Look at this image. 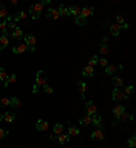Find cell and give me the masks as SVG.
I'll return each instance as SVG.
<instances>
[{
  "instance_id": "obj_1",
  "label": "cell",
  "mask_w": 136,
  "mask_h": 148,
  "mask_svg": "<svg viewBox=\"0 0 136 148\" xmlns=\"http://www.w3.org/2000/svg\"><path fill=\"white\" fill-rule=\"evenodd\" d=\"M42 7H44V4H42V1H40V3H36V4H33L32 7H30V16H32V19H38L41 16V12H42Z\"/></svg>"
},
{
  "instance_id": "obj_2",
  "label": "cell",
  "mask_w": 136,
  "mask_h": 148,
  "mask_svg": "<svg viewBox=\"0 0 136 148\" xmlns=\"http://www.w3.org/2000/svg\"><path fill=\"white\" fill-rule=\"evenodd\" d=\"M45 84H48V79H46V76H45V72L42 71V69H40V71L37 72V75H36V86H44Z\"/></svg>"
},
{
  "instance_id": "obj_3",
  "label": "cell",
  "mask_w": 136,
  "mask_h": 148,
  "mask_svg": "<svg viewBox=\"0 0 136 148\" xmlns=\"http://www.w3.org/2000/svg\"><path fill=\"white\" fill-rule=\"evenodd\" d=\"M36 42H37V40L33 34H26V36H25V44L27 45V48H29L30 52H36V48H34Z\"/></svg>"
},
{
  "instance_id": "obj_4",
  "label": "cell",
  "mask_w": 136,
  "mask_h": 148,
  "mask_svg": "<svg viewBox=\"0 0 136 148\" xmlns=\"http://www.w3.org/2000/svg\"><path fill=\"white\" fill-rule=\"evenodd\" d=\"M91 124L94 126H97L98 129H101V128L104 126V124H102V117H101L100 114H97V113L93 114V116H91Z\"/></svg>"
},
{
  "instance_id": "obj_5",
  "label": "cell",
  "mask_w": 136,
  "mask_h": 148,
  "mask_svg": "<svg viewBox=\"0 0 136 148\" xmlns=\"http://www.w3.org/2000/svg\"><path fill=\"white\" fill-rule=\"evenodd\" d=\"M124 91L120 90V88H114L113 92H112V98H113L114 102H120L121 99H124Z\"/></svg>"
},
{
  "instance_id": "obj_6",
  "label": "cell",
  "mask_w": 136,
  "mask_h": 148,
  "mask_svg": "<svg viewBox=\"0 0 136 148\" xmlns=\"http://www.w3.org/2000/svg\"><path fill=\"white\" fill-rule=\"evenodd\" d=\"M86 113L87 116H93V114L97 113V106H95V103L93 101H89L86 103Z\"/></svg>"
},
{
  "instance_id": "obj_7",
  "label": "cell",
  "mask_w": 136,
  "mask_h": 148,
  "mask_svg": "<svg viewBox=\"0 0 136 148\" xmlns=\"http://www.w3.org/2000/svg\"><path fill=\"white\" fill-rule=\"evenodd\" d=\"M80 7L79 5H72V7H68V16H79L80 15Z\"/></svg>"
},
{
  "instance_id": "obj_8",
  "label": "cell",
  "mask_w": 136,
  "mask_h": 148,
  "mask_svg": "<svg viewBox=\"0 0 136 148\" xmlns=\"http://www.w3.org/2000/svg\"><path fill=\"white\" fill-rule=\"evenodd\" d=\"M94 14V7H90V5H86L80 10V15L83 18H87V16H91Z\"/></svg>"
},
{
  "instance_id": "obj_9",
  "label": "cell",
  "mask_w": 136,
  "mask_h": 148,
  "mask_svg": "<svg viewBox=\"0 0 136 148\" xmlns=\"http://www.w3.org/2000/svg\"><path fill=\"white\" fill-rule=\"evenodd\" d=\"M46 18L53 19V21L59 19L60 15H59V11H57V8H52V7H50V8L48 10V12H46Z\"/></svg>"
},
{
  "instance_id": "obj_10",
  "label": "cell",
  "mask_w": 136,
  "mask_h": 148,
  "mask_svg": "<svg viewBox=\"0 0 136 148\" xmlns=\"http://www.w3.org/2000/svg\"><path fill=\"white\" fill-rule=\"evenodd\" d=\"M26 50H29V48H27L26 44H21V45L18 46H14L12 48V52L15 54H21V53H25Z\"/></svg>"
},
{
  "instance_id": "obj_11",
  "label": "cell",
  "mask_w": 136,
  "mask_h": 148,
  "mask_svg": "<svg viewBox=\"0 0 136 148\" xmlns=\"http://www.w3.org/2000/svg\"><path fill=\"white\" fill-rule=\"evenodd\" d=\"M48 128H49V124L46 121H44V120H38L37 121V124H36V129L37 130H48Z\"/></svg>"
},
{
  "instance_id": "obj_12",
  "label": "cell",
  "mask_w": 136,
  "mask_h": 148,
  "mask_svg": "<svg viewBox=\"0 0 136 148\" xmlns=\"http://www.w3.org/2000/svg\"><path fill=\"white\" fill-rule=\"evenodd\" d=\"M91 139L93 140H104L105 139V135L104 132L101 129H95L93 133H91Z\"/></svg>"
},
{
  "instance_id": "obj_13",
  "label": "cell",
  "mask_w": 136,
  "mask_h": 148,
  "mask_svg": "<svg viewBox=\"0 0 136 148\" xmlns=\"http://www.w3.org/2000/svg\"><path fill=\"white\" fill-rule=\"evenodd\" d=\"M82 75L86 76V77H93L94 76V68L86 65V67L83 68V71H82Z\"/></svg>"
},
{
  "instance_id": "obj_14",
  "label": "cell",
  "mask_w": 136,
  "mask_h": 148,
  "mask_svg": "<svg viewBox=\"0 0 136 148\" xmlns=\"http://www.w3.org/2000/svg\"><path fill=\"white\" fill-rule=\"evenodd\" d=\"M120 29H121L120 25H117V23H112V25H110V33H112V36L118 37V34H120Z\"/></svg>"
},
{
  "instance_id": "obj_15",
  "label": "cell",
  "mask_w": 136,
  "mask_h": 148,
  "mask_svg": "<svg viewBox=\"0 0 136 148\" xmlns=\"http://www.w3.org/2000/svg\"><path fill=\"white\" fill-rule=\"evenodd\" d=\"M124 112H125V108H124L122 105H117V106L113 109V114H114V117L117 118V121H118V117L121 116V113H124Z\"/></svg>"
},
{
  "instance_id": "obj_16",
  "label": "cell",
  "mask_w": 136,
  "mask_h": 148,
  "mask_svg": "<svg viewBox=\"0 0 136 148\" xmlns=\"http://www.w3.org/2000/svg\"><path fill=\"white\" fill-rule=\"evenodd\" d=\"M76 88H78V91L82 94V97H83V94H84L86 90H87V84L84 83V82H76Z\"/></svg>"
},
{
  "instance_id": "obj_17",
  "label": "cell",
  "mask_w": 136,
  "mask_h": 148,
  "mask_svg": "<svg viewBox=\"0 0 136 148\" xmlns=\"http://www.w3.org/2000/svg\"><path fill=\"white\" fill-rule=\"evenodd\" d=\"M23 37V32L22 29H19V27H15L11 33V38H22Z\"/></svg>"
},
{
  "instance_id": "obj_18",
  "label": "cell",
  "mask_w": 136,
  "mask_h": 148,
  "mask_svg": "<svg viewBox=\"0 0 136 148\" xmlns=\"http://www.w3.org/2000/svg\"><path fill=\"white\" fill-rule=\"evenodd\" d=\"M56 140H57L60 144H65V143L69 141V136L65 135V133H60V135L56 137Z\"/></svg>"
},
{
  "instance_id": "obj_19",
  "label": "cell",
  "mask_w": 136,
  "mask_h": 148,
  "mask_svg": "<svg viewBox=\"0 0 136 148\" xmlns=\"http://www.w3.org/2000/svg\"><path fill=\"white\" fill-rule=\"evenodd\" d=\"M117 69H118L117 65H110V64H108V65L105 67V73H106V75H113Z\"/></svg>"
},
{
  "instance_id": "obj_20",
  "label": "cell",
  "mask_w": 136,
  "mask_h": 148,
  "mask_svg": "<svg viewBox=\"0 0 136 148\" xmlns=\"http://www.w3.org/2000/svg\"><path fill=\"white\" fill-rule=\"evenodd\" d=\"M21 105H22V102H21L16 97L10 98V106H11V108H21Z\"/></svg>"
},
{
  "instance_id": "obj_21",
  "label": "cell",
  "mask_w": 136,
  "mask_h": 148,
  "mask_svg": "<svg viewBox=\"0 0 136 148\" xmlns=\"http://www.w3.org/2000/svg\"><path fill=\"white\" fill-rule=\"evenodd\" d=\"M14 120H15V114H14V113L7 112V113H4V114H3V121H5V122H12Z\"/></svg>"
},
{
  "instance_id": "obj_22",
  "label": "cell",
  "mask_w": 136,
  "mask_h": 148,
  "mask_svg": "<svg viewBox=\"0 0 136 148\" xmlns=\"http://www.w3.org/2000/svg\"><path fill=\"white\" fill-rule=\"evenodd\" d=\"M8 42H10V40H8V37H7V36H1V37H0V49H4V48H7V46H8Z\"/></svg>"
},
{
  "instance_id": "obj_23",
  "label": "cell",
  "mask_w": 136,
  "mask_h": 148,
  "mask_svg": "<svg viewBox=\"0 0 136 148\" xmlns=\"http://www.w3.org/2000/svg\"><path fill=\"white\" fill-rule=\"evenodd\" d=\"M63 129H64V126H63V124H56V125L53 126V133L56 136H59L60 133H63Z\"/></svg>"
},
{
  "instance_id": "obj_24",
  "label": "cell",
  "mask_w": 136,
  "mask_h": 148,
  "mask_svg": "<svg viewBox=\"0 0 136 148\" xmlns=\"http://www.w3.org/2000/svg\"><path fill=\"white\" fill-rule=\"evenodd\" d=\"M80 133V130L76 126H68V136H76Z\"/></svg>"
},
{
  "instance_id": "obj_25",
  "label": "cell",
  "mask_w": 136,
  "mask_h": 148,
  "mask_svg": "<svg viewBox=\"0 0 136 148\" xmlns=\"http://www.w3.org/2000/svg\"><path fill=\"white\" fill-rule=\"evenodd\" d=\"M112 83H113V84L116 86V88H117V87H120V86L124 84V82H122V79H121L120 76H113V77H112Z\"/></svg>"
},
{
  "instance_id": "obj_26",
  "label": "cell",
  "mask_w": 136,
  "mask_h": 148,
  "mask_svg": "<svg viewBox=\"0 0 136 148\" xmlns=\"http://www.w3.org/2000/svg\"><path fill=\"white\" fill-rule=\"evenodd\" d=\"M57 11H59L60 16H61V15H63V16H68V7H65V5L61 4L59 8H57Z\"/></svg>"
},
{
  "instance_id": "obj_27",
  "label": "cell",
  "mask_w": 136,
  "mask_h": 148,
  "mask_svg": "<svg viewBox=\"0 0 136 148\" xmlns=\"http://www.w3.org/2000/svg\"><path fill=\"white\" fill-rule=\"evenodd\" d=\"M86 22H87V19L83 18L82 15H79V16H76V18H75V23H76L78 26H84V25H86Z\"/></svg>"
},
{
  "instance_id": "obj_28",
  "label": "cell",
  "mask_w": 136,
  "mask_h": 148,
  "mask_svg": "<svg viewBox=\"0 0 136 148\" xmlns=\"http://www.w3.org/2000/svg\"><path fill=\"white\" fill-rule=\"evenodd\" d=\"M15 82H16V75H15V73H12V75H10L8 77H7V80L4 82V87H7V86L10 84V83H15Z\"/></svg>"
},
{
  "instance_id": "obj_29",
  "label": "cell",
  "mask_w": 136,
  "mask_h": 148,
  "mask_svg": "<svg viewBox=\"0 0 136 148\" xmlns=\"http://www.w3.org/2000/svg\"><path fill=\"white\" fill-rule=\"evenodd\" d=\"M8 16V11H7V8H5V5L0 4V18H7Z\"/></svg>"
},
{
  "instance_id": "obj_30",
  "label": "cell",
  "mask_w": 136,
  "mask_h": 148,
  "mask_svg": "<svg viewBox=\"0 0 136 148\" xmlns=\"http://www.w3.org/2000/svg\"><path fill=\"white\" fill-rule=\"evenodd\" d=\"M80 124H84V125H91V116H84L82 117L80 120H79Z\"/></svg>"
},
{
  "instance_id": "obj_31",
  "label": "cell",
  "mask_w": 136,
  "mask_h": 148,
  "mask_svg": "<svg viewBox=\"0 0 136 148\" xmlns=\"http://www.w3.org/2000/svg\"><path fill=\"white\" fill-rule=\"evenodd\" d=\"M95 64H98V56H97V54H94V56L90 58V61H89V64H87V65H89V67H93V68H94Z\"/></svg>"
},
{
  "instance_id": "obj_32",
  "label": "cell",
  "mask_w": 136,
  "mask_h": 148,
  "mask_svg": "<svg viewBox=\"0 0 136 148\" xmlns=\"http://www.w3.org/2000/svg\"><path fill=\"white\" fill-rule=\"evenodd\" d=\"M0 30L3 33V36H7V21L0 22Z\"/></svg>"
},
{
  "instance_id": "obj_33",
  "label": "cell",
  "mask_w": 136,
  "mask_h": 148,
  "mask_svg": "<svg viewBox=\"0 0 136 148\" xmlns=\"http://www.w3.org/2000/svg\"><path fill=\"white\" fill-rule=\"evenodd\" d=\"M128 145H129V148H135L136 147V136L132 135V137H129V140H128Z\"/></svg>"
},
{
  "instance_id": "obj_34",
  "label": "cell",
  "mask_w": 136,
  "mask_h": 148,
  "mask_svg": "<svg viewBox=\"0 0 136 148\" xmlns=\"http://www.w3.org/2000/svg\"><path fill=\"white\" fill-rule=\"evenodd\" d=\"M7 77H8V76H7V72H5L3 68H0V80L5 82V80H7Z\"/></svg>"
},
{
  "instance_id": "obj_35",
  "label": "cell",
  "mask_w": 136,
  "mask_h": 148,
  "mask_svg": "<svg viewBox=\"0 0 136 148\" xmlns=\"http://www.w3.org/2000/svg\"><path fill=\"white\" fill-rule=\"evenodd\" d=\"M0 105H1V108H4V106H10V99L8 98H1L0 99Z\"/></svg>"
},
{
  "instance_id": "obj_36",
  "label": "cell",
  "mask_w": 136,
  "mask_h": 148,
  "mask_svg": "<svg viewBox=\"0 0 136 148\" xmlns=\"http://www.w3.org/2000/svg\"><path fill=\"white\" fill-rule=\"evenodd\" d=\"M132 92H133V87H132V86H127V87H125V88H124V95H129V94H132Z\"/></svg>"
},
{
  "instance_id": "obj_37",
  "label": "cell",
  "mask_w": 136,
  "mask_h": 148,
  "mask_svg": "<svg viewBox=\"0 0 136 148\" xmlns=\"http://www.w3.org/2000/svg\"><path fill=\"white\" fill-rule=\"evenodd\" d=\"M100 52H101L102 54H108V52H109L108 45H101V46H100Z\"/></svg>"
},
{
  "instance_id": "obj_38",
  "label": "cell",
  "mask_w": 136,
  "mask_h": 148,
  "mask_svg": "<svg viewBox=\"0 0 136 148\" xmlns=\"http://www.w3.org/2000/svg\"><path fill=\"white\" fill-rule=\"evenodd\" d=\"M44 91H45L46 94H52L53 92V87H50L49 84H45L44 86Z\"/></svg>"
},
{
  "instance_id": "obj_39",
  "label": "cell",
  "mask_w": 136,
  "mask_h": 148,
  "mask_svg": "<svg viewBox=\"0 0 136 148\" xmlns=\"http://www.w3.org/2000/svg\"><path fill=\"white\" fill-rule=\"evenodd\" d=\"M5 136H8V130L0 128V139H4Z\"/></svg>"
},
{
  "instance_id": "obj_40",
  "label": "cell",
  "mask_w": 136,
  "mask_h": 148,
  "mask_svg": "<svg viewBox=\"0 0 136 148\" xmlns=\"http://www.w3.org/2000/svg\"><path fill=\"white\" fill-rule=\"evenodd\" d=\"M118 120H121V121H127V120H129V114H127L125 112L121 113V116L118 117Z\"/></svg>"
},
{
  "instance_id": "obj_41",
  "label": "cell",
  "mask_w": 136,
  "mask_h": 148,
  "mask_svg": "<svg viewBox=\"0 0 136 148\" xmlns=\"http://www.w3.org/2000/svg\"><path fill=\"white\" fill-rule=\"evenodd\" d=\"M98 64H100L101 67H106V65H108V60H106V58H98Z\"/></svg>"
},
{
  "instance_id": "obj_42",
  "label": "cell",
  "mask_w": 136,
  "mask_h": 148,
  "mask_svg": "<svg viewBox=\"0 0 136 148\" xmlns=\"http://www.w3.org/2000/svg\"><path fill=\"white\" fill-rule=\"evenodd\" d=\"M117 25H120V26H121V25H124V23H125V19H124V16H121V15H117Z\"/></svg>"
},
{
  "instance_id": "obj_43",
  "label": "cell",
  "mask_w": 136,
  "mask_h": 148,
  "mask_svg": "<svg viewBox=\"0 0 136 148\" xmlns=\"http://www.w3.org/2000/svg\"><path fill=\"white\" fill-rule=\"evenodd\" d=\"M16 16H18L19 19H25V18H26V16H27V14L25 12V11H19V12L16 14Z\"/></svg>"
},
{
  "instance_id": "obj_44",
  "label": "cell",
  "mask_w": 136,
  "mask_h": 148,
  "mask_svg": "<svg viewBox=\"0 0 136 148\" xmlns=\"http://www.w3.org/2000/svg\"><path fill=\"white\" fill-rule=\"evenodd\" d=\"M108 41H109L108 37H102V38H101V45H106V44H108Z\"/></svg>"
},
{
  "instance_id": "obj_45",
  "label": "cell",
  "mask_w": 136,
  "mask_h": 148,
  "mask_svg": "<svg viewBox=\"0 0 136 148\" xmlns=\"http://www.w3.org/2000/svg\"><path fill=\"white\" fill-rule=\"evenodd\" d=\"M128 23H124V25H121V29H124V30H128Z\"/></svg>"
},
{
  "instance_id": "obj_46",
  "label": "cell",
  "mask_w": 136,
  "mask_h": 148,
  "mask_svg": "<svg viewBox=\"0 0 136 148\" xmlns=\"http://www.w3.org/2000/svg\"><path fill=\"white\" fill-rule=\"evenodd\" d=\"M56 137H57L56 135H50L49 136V140H56Z\"/></svg>"
},
{
  "instance_id": "obj_47",
  "label": "cell",
  "mask_w": 136,
  "mask_h": 148,
  "mask_svg": "<svg viewBox=\"0 0 136 148\" xmlns=\"http://www.w3.org/2000/svg\"><path fill=\"white\" fill-rule=\"evenodd\" d=\"M42 4H44V5H46V4H50V1H49V0H44V1H42Z\"/></svg>"
},
{
  "instance_id": "obj_48",
  "label": "cell",
  "mask_w": 136,
  "mask_h": 148,
  "mask_svg": "<svg viewBox=\"0 0 136 148\" xmlns=\"http://www.w3.org/2000/svg\"><path fill=\"white\" fill-rule=\"evenodd\" d=\"M37 91H38V86H34L33 87V92H37Z\"/></svg>"
},
{
  "instance_id": "obj_49",
  "label": "cell",
  "mask_w": 136,
  "mask_h": 148,
  "mask_svg": "<svg viewBox=\"0 0 136 148\" xmlns=\"http://www.w3.org/2000/svg\"><path fill=\"white\" fill-rule=\"evenodd\" d=\"M11 4H14V5H16V4H18V1H16V0H12V1H11Z\"/></svg>"
},
{
  "instance_id": "obj_50",
  "label": "cell",
  "mask_w": 136,
  "mask_h": 148,
  "mask_svg": "<svg viewBox=\"0 0 136 148\" xmlns=\"http://www.w3.org/2000/svg\"><path fill=\"white\" fill-rule=\"evenodd\" d=\"M0 121H3V114H0Z\"/></svg>"
},
{
  "instance_id": "obj_51",
  "label": "cell",
  "mask_w": 136,
  "mask_h": 148,
  "mask_svg": "<svg viewBox=\"0 0 136 148\" xmlns=\"http://www.w3.org/2000/svg\"><path fill=\"white\" fill-rule=\"evenodd\" d=\"M0 109H1V105H0Z\"/></svg>"
}]
</instances>
